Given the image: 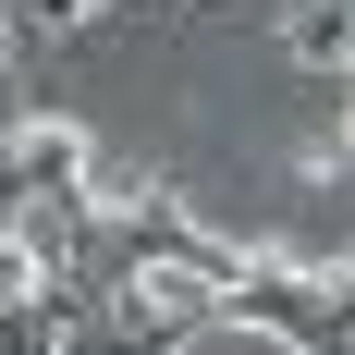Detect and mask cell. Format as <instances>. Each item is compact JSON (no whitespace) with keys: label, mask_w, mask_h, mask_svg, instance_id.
Returning <instances> with one entry per match:
<instances>
[{"label":"cell","mask_w":355,"mask_h":355,"mask_svg":"<svg viewBox=\"0 0 355 355\" xmlns=\"http://www.w3.org/2000/svg\"><path fill=\"white\" fill-rule=\"evenodd\" d=\"M172 355H306V343H282L270 319H184Z\"/></svg>","instance_id":"6da1fadb"}]
</instances>
